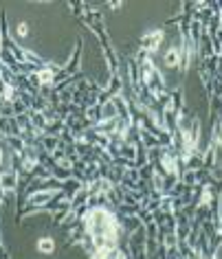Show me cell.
<instances>
[{
    "label": "cell",
    "mask_w": 222,
    "mask_h": 259,
    "mask_svg": "<svg viewBox=\"0 0 222 259\" xmlns=\"http://www.w3.org/2000/svg\"><path fill=\"white\" fill-rule=\"evenodd\" d=\"M57 73H60V70H57L55 64H47V66L38 68L33 73V81L38 83V86L49 88V86H53V83L57 81Z\"/></svg>",
    "instance_id": "obj_1"
},
{
    "label": "cell",
    "mask_w": 222,
    "mask_h": 259,
    "mask_svg": "<svg viewBox=\"0 0 222 259\" xmlns=\"http://www.w3.org/2000/svg\"><path fill=\"white\" fill-rule=\"evenodd\" d=\"M165 40V33L163 31H147L145 35L141 37V51H145V53L150 55V53H156V51L161 49V42Z\"/></svg>",
    "instance_id": "obj_2"
},
{
    "label": "cell",
    "mask_w": 222,
    "mask_h": 259,
    "mask_svg": "<svg viewBox=\"0 0 222 259\" xmlns=\"http://www.w3.org/2000/svg\"><path fill=\"white\" fill-rule=\"evenodd\" d=\"M57 196V191H53V189H42V191H35V193H31V196L27 198V202H29V206H47L51 200H53Z\"/></svg>",
    "instance_id": "obj_3"
},
{
    "label": "cell",
    "mask_w": 222,
    "mask_h": 259,
    "mask_svg": "<svg viewBox=\"0 0 222 259\" xmlns=\"http://www.w3.org/2000/svg\"><path fill=\"white\" fill-rule=\"evenodd\" d=\"M18 180H20V174H18L16 169H9V171L0 174V189H3L5 193H7V191H9V193L16 191Z\"/></svg>",
    "instance_id": "obj_4"
},
{
    "label": "cell",
    "mask_w": 222,
    "mask_h": 259,
    "mask_svg": "<svg viewBox=\"0 0 222 259\" xmlns=\"http://www.w3.org/2000/svg\"><path fill=\"white\" fill-rule=\"evenodd\" d=\"M180 60H182V51L178 47H169L165 51V55H163V64H165V68L180 66Z\"/></svg>",
    "instance_id": "obj_5"
},
{
    "label": "cell",
    "mask_w": 222,
    "mask_h": 259,
    "mask_svg": "<svg viewBox=\"0 0 222 259\" xmlns=\"http://www.w3.org/2000/svg\"><path fill=\"white\" fill-rule=\"evenodd\" d=\"M35 248L40 250L42 255H53L55 248H57V244H55L53 237H40V239H38V244H35Z\"/></svg>",
    "instance_id": "obj_6"
},
{
    "label": "cell",
    "mask_w": 222,
    "mask_h": 259,
    "mask_svg": "<svg viewBox=\"0 0 222 259\" xmlns=\"http://www.w3.org/2000/svg\"><path fill=\"white\" fill-rule=\"evenodd\" d=\"M211 145L220 147V150H222V121L213 123V141H211Z\"/></svg>",
    "instance_id": "obj_7"
},
{
    "label": "cell",
    "mask_w": 222,
    "mask_h": 259,
    "mask_svg": "<svg viewBox=\"0 0 222 259\" xmlns=\"http://www.w3.org/2000/svg\"><path fill=\"white\" fill-rule=\"evenodd\" d=\"M27 35H29V24L20 22V24H18V37H27Z\"/></svg>",
    "instance_id": "obj_8"
}]
</instances>
